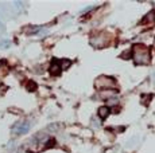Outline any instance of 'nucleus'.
Returning a JSON list of instances; mask_svg holds the SVG:
<instances>
[{"label": "nucleus", "instance_id": "nucleus-1", "mask_svg": "<svg viewBox=\"0 0 155 153\" xmlns=\"http://www.w3.org/2000/svg\"><path fill=\"white\" fill-rule=\"evenodd\" d=\"M132 52H134L132 57H134V61L136 65H148L150 61H151L150 50L144 44H136L132 49Z\"/></svg>", "mask_w": 155, "mask_h": 153}, {"label": "nucleus", "instance_id": "nucleus-2", "mask_svg": "<svg viewBox=\"0 0 155 153\" xmlns=\"http://www.w3.org/2000/svg\"><path fill=\"white\" fill-rule=\"evenodd\" d=\"M115 85H116V81H115L112 77H107V75H101L96 79V87L97 89H113Z\"/></svg>", "mask_w": 155, "mask_h": 153}, {"label": "nucleus", "instance_id": "nucleus-3", "mask_svg": "<svg viewBox=\"0 0 155 153\" xmlns=\"http://www.w3.org/2000/svg\"><path fill=\"white\" fill-rule=\"evenodd\" d=\"M61 71H62V67H61V61H57V59H54L53 63L50 65V69H49V73L51 75H54V77H57V75H61Z\"/></svg>", "mask_w": 155, "mask_h": 153}, {"label": "nucleus", "instance_id": "nucleus-4", "mask_svg": "<svg viewBox=\"0 0 155 153\" xmlns=\"http://www.w3.org/2000/svg\"><path fill=\"white\" fill-rule=\"evenodd\" d=\"M111 112L112 110H111V107L109 106H101L99 109V117L100 118H102V120H105L107 117L111 114Z\"/></svg>", "mask_w": 155, "mask_h": 153}]
</instances>
